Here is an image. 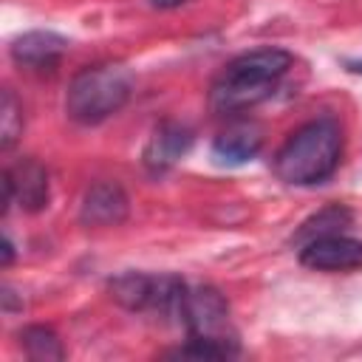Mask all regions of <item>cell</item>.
Listing matches in <instances>:
<instances>
[{
	"mask_svg": "<svg viewBox=\"0 0 362 362\" xmlns=\"http://www.w3.org/2000/svg\"><path fill=\"white\" fill-rule=\"evenodd\" d=\"M291 68V54L283 48H255L229 59L209 88V107L221 116L249 110L269 99Z\"/></svg>",
	"mask_w": 362,
	"mask_h": 362,
	"instance_id": "cell-1",
	"label": "cell"
},
{
	"mask_svg": "<svg viewBox=\"0 0 362 362\" xmlns=\"http://www.w3.org/2000/svg\"><path fill=\"white\" fill-rule=\"evenodd\" d=\"M342 158V130L334 119L322 116L297 127L274 153V175L294 187L325 181Z\"/></svg>",
	"mask_w": 362,
	"mask_h": 362,
	"instance_id": "cell-2",
	"label": "cell"
},
{
	"mask_svg": "<svg viewBox=\"0 0 362 362\" xmlns=\"http://www.w3.org/2000/svg\"><path fill=\"white\" fill-rule=\"evenodd\" d=\"M133 93V74L119 62L82 68L65 90V113L76 124H99L119 113Z\"/></svg>",
	"mask_w": 362,
	"mask_h": 362,
	"instance_id": "cell-3",
	"label": "cell"
},
{
	"mask_svg": "<svg viewBox=\"0 0 362 362\" xmlns=\"http://www.w3.org/2000/svg\"><path fill=\"white\" fill-rule=\"evenodd\" d=\"M178 322L187 328L189 339L212 342V345L223 348L229 356L238 354V339L229 331V305L218 288L187 286L181 311H178Z\"/></svg>",
	"mask_w": 362,
	"mask_h": 362,
	"instance_id": "cell-4",
	"label": "cell"
},
{
	"mask_svg": "<svg viewBox=\"0 0 362 362\" xmlns=\"http://www.w3.org/2000/svg\"><path fill=\"white\" fill-rule=\"evenodd\" d=\"M300 263L314 272H351L362 266V240L342 232L314 238L300 246Z\"/></svg>",
	"mask_w": 362,
	"mask_h": 362,
	"instance_id": "cell-5",
	"label": "cell"
},
{
	"mask_svg": "<svg viewBox=\"0 0 362 362\" xmlns=\"http://www.w3.org/2000/svg\"><path fill=\"white\" fill-rule=\"evenodd\" d=\"M192 147V130L175 119H164L153 127L141 161L150 173H167L173 164H178Z\"/></svg>",
	"mask_w": 362,
	"mask_h": 362,
	"instance_id": "cell-6",
	"label": "cell"
},
{
	"mask_svg": "<svg viewBox=\"0 0 362 362\" xmlns=\"http://www.w3.org/2000/svg\"><path fill=\"white\" fill-rule=\"evenodd\" d=\"M130 212V201L116 181H96L85 189L79 221L85 226H119Z\"/></svg>",
	"mask_w": 362,
	"mask_h": 362,
	"instance_id": "cell-7",
	"label": "cell"
},
{
	"mask_svg": "<svg viewBox=\"0 0 362 362\" xmlns=\"http://www.w3.org/2000/svg\"><path fill=\"white\" fill-rule=\"evenodd\" d=\"M263 147V127L257 122H232L226 130H221L212 141V158L221 167H240L252 161Z\"/></svg>",
	"mask_w": 362,
	"mask_h": 362,
	"instance_id": "cell-8",
	"label": "cell"
},
{
	"mask_svg": "<svg viewBox=\"0 0 362 362\" xmlns=\"http://www.w3.org/2000/svg\"><path fill=\"white\" fill-rule=\"evenodd\" d=\"M68 51V40L54 31H25L11 42V59L28 71H54Z\"/></svg>",
	"mask_w": 362,
	"mask_h": 362,
	"instance_id": "cell-9",
	"label": "cell"
},
{
	"mask_svg": "<svg viewBox=\"0 0 362 362\" xmlns=\"http://www.w3.org/2000/svg\"><path fill=\"white\" fill-rule=\"evenodd\" d=\"M11 178V189H14V204H20L25 212H40L48 206V173L40 161L34 158H23L14 167L6 170Z\"/></svg>",
	"mask_w": 362,
	"mask_h": 362,
	"instance_id": "cell-10",
	"label": "cell"
},
{
	"mask_svg": "<svg viewBox=\"0 0 362 362\" xmlns=\"http://www.w3.org/2000/svg\"><path fill=\"white\" fill-rule=\"evenodd\" d=\"M107 291L113 303H119L127 311H147L156 303L158 277L144 272H122L107 283Z\"/></svg>",
	"mask_w": 362,
	"mask_h": 362,
	"instance_id": "cell-11",
	"label": "cell"
},
{
	"mask_svg": "<svg viewBox=\"0 0 362 362\" xmlns=\"http://www.w3.org/2000/svg\"><path fill=\"white\" fill-rule=\"evenodd\" d=\"M351 218H354V215H351L348 206H342V204H328V206H322L320 212H314L311 218H305V221L300 223V229L294 232L291 243H294V246H303V243H308V240H314V238L342 232L345 226H351Z\"/></svg>",
	"mask_w": 362,
	"mask_h": 362,
	"instance_id": "cell-12",
	"label": "cell"
},
{
	"mask_svg": "<svg viewBox=\"0 0 362 362\" xmlns=\"http://www.w3.org/2000/svg\"><path fill=\"white\" fill-rule=\"evenodd\" d=\"M20 345L25 351V356L37 359V362H59V359H65V348H62L59 337L45 325H25L20 331Z\"/></svg>",
	"mask_w": 362,
	"mask_h": 362,
	"instance_id": "cell-13",
	"label": "cell"
},
{
	"mask_svg": "<svg viewBox=\"0 0 362 362\" xmlns=\"http://www.w3.org/2000/svg\"><path fill=\"white\" fill-rule=\"evenodd\" d=\"M23 133V105L17 102V96L6 88L3 99H0V147L11 150L14 141Z\"/></svg>",
	"mask_w": 362,
	"mask_h": 362,
	"instance_id": "cell-14",
	"label": "cell"
},
{
	"mask_svg": "<svg viewBox=\"0 0 362 362\" xmlns=\"http://www.w3.org/2000/svg\"><path fill=\"white\" fill-rule=\"evenodd\" d=\"M14 260V243H11V238L6 235L3 238V266H8Z\"/></svg>",
	"mask_w": 362,
	"mask_h": 362,
	"instance_id": "cell-15",
	"label": "cell"
},
{
	"mask_svg": "<svg viewBox=\"0 0 362 362\" xmlns=\"http://www.w3.org/2000/svg\"><path fill=\"white\" fill-rule=\"evenodd\" d=\"M181 3H187V0H150V6H156V8H175Z\"/></svg>",
	"mask_w": 362,
	"mask_h": 362,
	"instance_id": "cell-16",
	"label": "cell"
}]
</instances>
